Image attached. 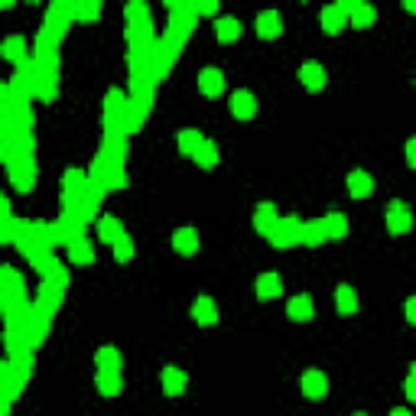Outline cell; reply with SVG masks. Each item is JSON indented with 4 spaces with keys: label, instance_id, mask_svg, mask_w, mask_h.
I'll list each match as a JSON object with an SVG mask.
<instances>
[{
    "label": "cell",
    "instance_id": "1",
    "mask_svg": "<svg viewBox=\"0 0 416 416\" xmlns=\"http://www.w3.org/2000/svg\"><path fill=\"white\" fill-rule=\"evenodd\" d=\"M302 228H306V221H299L296 215H287V218H280V224L273 228V235L267 237L273 247H293V244H302Z\"/></svg>",
    "mask_w": 416,
    "mask_h": 416
},
{
    "label": "cell",
    "instance_id": "2",
    "mask_svg": "<svg viewBox=\"0 0 416 416\" xmlns=\"http://www.w3.org/2000/svg\"><path fill=\"white\" fill-rule=\"evenodd\" d=\"M49 322H53V312L43 309L39 302H33L30 322H26V342H30V348H36V345H43L46 332H49Z\"/></svg>",
    "mask_w": 416,
    "mask_h": 416
},
{
    "label": "cell",
    "instance_id": "3",
    "mask_svg": "<svg viewBox=\"0 0 416 416\" xmlns=\"http://www.w3.org/2000/svg\"><path fill=\"white\" fill-rule=\"evenodd\" d=\"M7 172H10V182L17 192H30L33 182H36V163H33V156H20L17 163L7 166Z\"/></svg>",
    "mask_w": 416,
    "mask_h": 416
},
{
    "label": "cell",
    "instance_id": "4",
    "mask_svg": "<svg viewBox=\"0 0 416 416\" xmlns=\"http://www.w3.org/2000/svg\"><path fill=\"white\" fill-rule=\"evenodd\" d=\"M342 7L348 10V23H352V26H358V30H368V26H374V20H377V10H374L371 3L342 0Z\"/></svg>",
    "mask_w": 416,
    "mask_h": 416
},
{
    "label": "cell",
    "instance_id": "5",
    "mask_svg": "<svg viewBox=\"0 0 416 416\" xmlns=\"http://www.w3.org/2000/svg\"><path fill=\"white\" fill-rule=\"evenodd\" d=\"M387 228H390V235H406L413 228V215H410V208L404 202L387 205Z\"/></svg>",
    "mask_w": 416,
    "mask_h": 416
},
{
    "label": "cell",
    "instance_id": "6",
    "mask_svg": "<svg viewBox=\"0 0 416 416\" xmlns=\"http://www.w3.org/2000/svg\"><path fill=\"white\" fill-rule=\"evenodd\" d=\"M0 280H3V293H0V302H17V299H26V289H23V277L13 267L0 270Z\"/></svg>",
    "mask_w": 416,
    "mask_h": 416
},
{
    "label": "cell",
    "instance_id": "7",
    "mask_svg": "<svg viewBox=\"0 0 416 416\" xmlns=\"http://www.w3.org/2000/svg\"><path fill=\"white\" fill-rule=\"evenodd\" d=\"M0 377H3V400H7V404H13V400L20 397V387L26 384V381L20 377V371H17V364H13L10 358H7V361H3V368H0Z\"/></svg>",
    "mask_w": 416,
    "mask_h": 416
},
{
    "label": "cell",
    "instance_id": "8",
    "mask_svg": "<svg viewBox=\"0 0 416 416\" xmlns=\"http://www.w3.org/2000/svg\"><path fill=\"white\" fill-rule=\"evenodd\" d=\"M277 224H280L277 205H270V202L257 205V212H254V228H257V235L270 237V235H273V228H277Z\"/></svg>",
    "mask_w": 416,
    "mask_h": 416
},
{
    "label": "cell",
    "instance_id": "9",
    "mask_svg": "<svg viewBox=\"0 0 416 416\" xmlns=\"http://www.w3.org/2000/svg\"><path fill=\"white\" fill-rule=\"evenodd\" d=\"M319 23H322V30L329 33V36H335L338 30H345V23H348V10H345L342 3H332V7H325V10L319 13Z\"/></svg>",
    "mask_w": 416,
    "mask_h": 416
},
{
    "label": "cell",
    "instance_id": "10",
    "mask_svg": "<svg viewBox=\"0 0 416 416\" xmlns=\"http://www.w3.org/2000/svg\"><path fill=\"white\" fill-rule=\"evenodd\" d=\"M228 105H231V114L241 120H251L257 114V98L251 95V91H235Z\"/></svg>",
    "mask_w": 416,
    "mask_h": 416
},
{
    "label": "cell",
    "instance_id": "11",
    "mask_svg": "<svg viewBox=\"0 0 416 416\" xmlns=\"http://www.w3.org/2000/svg\"><path fill=\"white\" fill-rule=\"evenodd\" d=\"M329 390V377L322 371H306L302 374V394L309 397V400H322Z\"/></svg>",
    "mask_w": 416,
    "mask_h": 416
},
{
    "label": "cell",
    "instance_id": "12",
    "mask_svg": "<svg viewBox=\"0 0 416 416\" xmlns=\"http://www.w3.org/2000/svg\"><path fill=\"white\" fill-rule=\"evenodd\" d=\"M199 91H202L205 98H218L224 91V75L218 72V69H202V75H199Z\"/></svg>",
    "mask_w": 416,
    "mask_h": 416
},
{
    "label": "cell",
    "instance_id": "13",
    "mask_svg": "<svg viewBox=\"0 0 416 416\" xmlns=\"http://www.w3.org/2000/svg\"><path fill=\"white\" fill-rule=\"evenodd\" d=\"M124 235H127V231H124V224H120L114 215H105V218H98V237H101L105 244H118Z\"/></svg>",
    "mask_w": 416,
    "mask_h": 416
},
{
    "label": "cell",
    "instance_id": "14",
    "mask_svg": "<svg viewBox=\"0 0 416 416\" xmlns=\"http://www.w3.org/2000/svg\"><path fill=\"white\" fill-rule=\"evenodd\" d=\"M280 30H283V20H280L277 10H264L257 17V36H264V39H277Z\"/></svg>",
    "mask_w": 416,
    "mask_h": 416
},
{
    "label": "cell",
    "instance_id": "15",
    "mask_svg": "<svg viewBox=\"0 0 416 416\" xmlns=\"http://www.w3.org/2000/svg\"><path fill=\"white\" fill-rule=\"evenodd\" d=\"M0 53H3V59L17 62L20 69H23L26 62H30V55H26V39H23V36H10V39H3Z\"/></svg>",
    "mask_w": 416,
    "mask_h": 416
},
{
    "label": "cell",
    "instance_id": "16",
    "mask_svg": "<svg viewBox=\"0 0 416 416\" xmlns=\"http://www.w3.org/2000/svg\"><path fill=\"white\" fill-rule=\"evenodd\" d=\"M299 82L309 88V91H322L325 88V69L319 62H306L299 69Z\"/></svg>",
    "mask_w": 416,
    "mask_h": 416
},
{
    "label": "cell",
    "instance_id": "17",
    "mask_svg": "<svg viewBox=\"0 0 416 416\" xmlns=\"http://www.w3.org/2000/svg\"><path fill=\"white\" fill-rule=\"evenodd\" d=\"M371 192H374V179L364 170H354L352 176H348V195H352V199H368Z\"/></svg>",
    "mask_w": 416,
    "mask_h": 416
},
{
    "label": "cell",
    "instance_id": "18",
    "mask_svg": "<svg viewBox=\"0 0 416 416\" xmlns=\"http://www.w3.org/2000/svg\"><path fill=\"white\" fill-rule=\"evenodd\" d=\"M192 319L199 322V325H215V322H218V306H215V299H208V296L195 299Z\"/></svg>",
    "mask_w": 416,
    "mask_h": 416
},
{
    "label": "cell",
    "instance_id": "19",
    "mask_svg": "<svg viewBox=\"0 0 416 416\" xmlns=\"http://www.w3.org/2000/svg\"><path fill=\"white\" fill-rule=\"evenodd\" d=\"M62 293H65V287H55V283H49V280H43V287H39V306L43 309H49V312H55L59 306H62Z\"/></svg>",
    "mask_w": 416,
    "mask_h": 416
},
{
    "label": "cell",
    "instance_id": "20",
    "mask_svg": "<svg viewBox=\"0 0 416 416\" xmlns=\"http://www.w3.org/2000/svg\"><path fill=\"white\" fill-rule=\"evenodd\" d=\"M186 384H189L186 371H179V368H163V390L170 397H179L182 390H186Z\"/></svg>",
    "mask_w": 416,
    "mask_h": 416
},
{
    "label": "cell",
    "instance_id": "21",
    "mask_svg": "<svg viewBox=\"0 0 416 416\" xmlns=\"http://www.w3.org/2000/svg\"><path fill=\"white\" fill-rule=\"evenodd\" d=\"M172 247H176V254H195L199 251V235H195V228H179L176 235H172Z\"/></svg>",
    "mask_w": 416,
    "mask_h": 416
},
{
    "label": "cell",
    "instance_id": "22",
    "mask_svg": "<svg viewBox=\"0 0 416 416\" xmlns=\"http://www.w3.org/2000/svg\"><path fill=\"white\" fill-rule=\"evenodd\" d=\"M329 241V231H325V218H316V221H306L302 228V244L306 247H319Z\"/></svg>",
    "mask_w": 416,
    "mask_h": 416
},
{
    "label": "cell",
    "instance_id": "23",
    "mask_svg": "<svg viewBox=\"0 0 416 416\" xmlns=\"http://www.w3.org/2000/svg\"><path fill=\"white\" fill-rule=\"evenodd\" d=\"M280 293H283L280 273H260V277H257V296L260 299H277Z\"/></svg>",
    "mask_w": 416,
    "mask_h": 416
},
{
    "label": "cell",
    "instance_id": "24",
    "mask_svg": "<svg viewBox=\"0 0 416 416\" xmlns=\"http://www.w3.org/2000/svg\"><path fill=\"white\" fill-rule=\"evenodd\" d=\"M287 312H289V319H293V322H309L312 316H316V309H312V299H309V296H302V293L289 299Z\"/></svg>",
    "mask_w": 416,
    "mask_h": 416
},
{
    "label": "cell",
    "instance_id": "25",
    "mask_svg": "<svg viewBox=\"0 0 416 416\" xmlns=\"http://www.w3.org/2000/svg\"><path fill=\"white\" fill-rule=\"evenodd\" d=\"M98 390L105 397H118L120 387H124V381H120V371H98Z\"/></svg>",
    "mask_w": 416,
    "mask_h": 416
},
{
    "label": "cell",
    "instance_id": "26",
    "mask_svg": "<svg viewBox=\"0 0 416 416\" xmlns=\"http://www.w3.org/2000/svg\"><path fill=\"white\" fill-rule=\"evenodd\" d=\"M101 150H105L111 160L124 163V150H127V134H105V143H101Z\"/></svg>",
    "mask_w": 416,
    "mask_h": 416
},
{
    "label": "cell",
    "instance_id": "27",
    "mask_svg": "<svg viewBox=\"0 0 416 416\" xmlns=\"http://www.w3.org/2000/svg\"><path fill=\"white\" fill-rule=\"evenodd\" d=\"M215 36H218V43H235L237 36H241V23L235 17H221V20L215 23Z\"/></svg>",
    "mask_w": 416,
    "mask_h": 416
},
{
    "label": "cell",
    "instance_id": "28",
    "mask_svg": "<svg viewBox=\"0 0 416 416\" xmlns=\"http://www.w3.org/2000/svg\"><path fill=\"white\" fill-rule=\"evenodd\" d=\"M325 231H329V241H342L348 235V218L342 212H329L325 215Z\"/></svg>",
    "mask_w": 416,
    "mask_h": 416
},
{
    "label": "cell",
    "instance_id": "29",
    "mask_svg": "<svg viewBox=\"0 0 416 416\" xmlns=\"http://www.w3.org/2000/svg\"><path fill=\"white\" fill-rule=\"evenodd\" d=\"M69 260H72V264H91V260H95V247L88 244L85 237H78V241L69 244Z\"/></svg>",
    "mask_w": 416,
    "mask_h": 416
},
{
    "label": "cell",
    "instance_id": "30",
    "mask_svg": "<svg viewBox=\"0 0 416 416\" xmlns=\"http://www.w3.org/2000/svg\"><path fill=\"white\" fill-rule=\"evenodd\" d=\"M335 306H338L342 316H354V309H358V296H354V289L352 287H338V289H335Z\"/></svg>",
    "mask_w": 416,
    "mask_h": 416
},
{
    "label": "cell",
    "instance_id": "31",
    "mask_svg": "<svg viewBox=\"0 0 416 416\" xmlns=\"http://www.w3.org/2000/svg\"><path fill=\"white\" fill-rule=\"evenodd\" d=\"M124 17H127V30H140V26H150V10H147V3H130L127 10H124Z\"/></svg>",
    "mask_w": 416,
    "mask_h": 416
},
{
    "label": "cell",
    "instance_id": "32",
    "mask_svg": "<svg viewBox=\"0 0 416 416\" xmlns=\"http://www.w3.org/2000/svg\"><path fill=\"white\" fill-rule=\"evenodd\" d=\"M202 143H205V137L199 134V130H182V134H179V150H182V156H195Z\"/></svg>",
    "mask_w": 416,
    "mask_h": 416
},
{
    "label": "cell",
    "instance_id": "33",
    "mask_svg": "<svg viewBox=\"0 0 416 416\" xmlns=\"http://www.w3.org/2000/svg\"><path fill=\"white\" fill-rule=\"evenodd\" d=\"M95 361H98V371H120V352L118 348H98Z\"/></svg>",
    "mask_w": 416,
    "mask_h": 416
},
{
    "label": "cell",
    "instance_id": "34",
    "mask_svg": "<svg viewBox=\"0 0 416 416\" xmlns=\"http://www.w3.org/2000/svg\"><path fill=\"white\" fill-rule=\"evenodd\" d=\"M192 160L199 163L202 170H212V166H218V147H215L212 140H205V143L199 147V153H195Z\"/></svg>",
    "mask_w": 416,
    "mask_h": 416
},
{
    "label": "cell",
    "instance_id": "35",
    "mask_svg": "<svg viewBox=\"0 0 416 416\" xmlns=\"http://www.w3.org/2000/svg\"><path fill=\"white\" fill-rule=\"evenodd\" d=\"M101 17V3L98 0H78L75 3V20H98Z\"/></svg>",
    "mask_w": 416,
    "mask_h": 416
},
{
    "label": "cell",
    "instance_id": "36",
    "mask_svg": "<svg viewBox=\"0 0 416 416\" xmlns=\"http://www.w3.org/2000/svg\"><path fill=\"white\" fill-rule=\"evenodd\" d=\"M130 257H134V241H130V235H124L114 244V260H120V264H127Z\"/></svg>",
    "mask_w": 416,
    "mask_h": 416
},
{
    "label": "cell",
    "instance_id": "37",
    "mask_svg": "<svg viewBox=\"0 0 416 416\" xmlns=\"http://www.w3.org/2000/svg\"><path fill=\"white\" fill-rule=\"evenodd\" d=\"M218 13V3L215 0H202V3H195V17H212Z\"/></svg>",
    "mask_w": 416,
    "mask_h": 416
},
{
    "label": "cell",
    "instance_id": "38",
    "mask_svg": "<svg viewBox=\"0 0 416 416\" xmlns=\"http://www.w3.org/2000/svg\"><path fill=\"white\" fill-rule=\"evenodd\" d=\"M404 390H406V397H410V400L416 404V364H413V371H410V377H406Z\"/></svg>",
    "mask_w": 416,
    "mask_h": 416
},
{
    "label": "cell",
    "instance_id": "39",
    "mask_svg": "<svg viewBox=\"0 0 416 416\" xmlns=\"http://www.w3.org/2000/svg\"><path fill=\"white\" fill-rule=\"evenodd\" d=\"M406 163H410V166L416 170V137L410 140V143H406Z\"/></svg>",
    "mask_w": 416,
    "mask_h": 416
},
{
    "label": "cell",
    "instance_id": "40",
    "mask_svg": "<svg viewBox=\"0 0 416 416\" xmlns=\"http://www.w3.org/2000/svg\"><path fill=\"white\" fill-rule=\"evenodd\" d=\"M406 319H410V322L416 325V296H413V299H406Z\"/></svg>",
    "mask_w": 416,
    "mask_h": 416
},
{
    "label": "cell",
    "instance_id": "41",
    "mask_svg": "<svg viewBox=\"0 0 416 416\" xmlns=\"http://www.w3.org/2000/svg\"><path fill=\"white\" fill-rule=\"evenodd\" d=\"M390 416H413V413H410V410H404V406H400V410H390Z\"/></svg>",
    "mask_w": 416,
    "mask_h": 416
},
{
    "label": "cell",
    "instance_id": "42",
    "mask_svg": "<svg viewBox=\"0 0 416 416\" xmlns=\"http://www.w3.org/2000/svg\"><path fill=\"white\" fill-rule=\"evenodd\" d=\"M404 7H406V10H410V13H416V3H413V0H406Z\"/></svg>",
    "mask_w": 416,
    "mask_h": 416
},
{
    "label": "cell",
    "instance_id": "43",
    "mask_svg": "<svg viewBox=\"0 0 416 416\" xmlns=\"http://www.w3.org/2000/svg\"><path fill=\"white\" fill-rule=\"evenodd\" d=\"M352 416H368V413H352Z\"/></svg>",
    "mask_w": 416,
    "mask_h": 416
}]
</instances>
